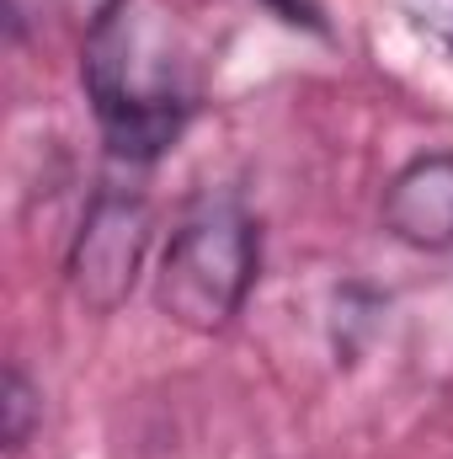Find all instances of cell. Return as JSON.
<instances>
[{"label": "cell", "instance_id": "obj_7", "mask_svg": "<svg viewBox=\"0 0 453 459\" xmlns=\"http://www.w3.org/2000/svg\"><path fill=\"white\" fill-rule=\"evenodd\" d=\"M54 5H59V16H64V22H70L81 38H86L97 22H107V16H113L123 0H54Z\"/></svg>", "mask_w": 453, "mask_h": 459}, {"label": "cell", "instance_id": "obj_3", "mask_svg": "<svg viewBox=\"0 0 453 459\" xmlns=\"http://www.w3.org/2000/svg\"><path fill=\"white\" fill-rule=\"evenodd\" d=\"M150 230H155V220H150L144 193L117 187V182H102L91 193V204L81 214V230L70 240V256H64L70 289H75V299L86 310H97V316L123 310V299L139 283Z\"/></svg>", "mask_w": 453, "mask_h": 459}, {"label": "cell", "instance_id": "obj_2", "mask_svg": "<svg viewBox=\"0 0 453 459\" xmlns=\"http://www.w3.org/2000/svg\"><path fill=\"white\" fill-rule=\"evenodd\" d=\"M256 267H261V230L251 220V209L235 193L203 198L171 230V240L160 251L155 305L182 332L219 337L245 310V299L256 289Z\"/></svg>", "mask_w": 453, "mask_h": 459}, {"label": "cell", "instance_id": "obj_5", "mask_svg": "<svg viewBox=\"0 0 453 459\" xmlns=\"http://www.w3.org/2000/svg\"><path fill=\"white\" fill-rule=\"evenodd\" d=\"M38 417H43V401H38L27 368L11 363V368H5V390H0V438H5V455H21V449H27Z\"/></svg>", "mask_w": 453, "mask_h": 459}, {"label": "cell", "instance_id": "obj_4", "mask_svg": "<svg viewBox=\"0 0 453 459\" xmlns=\"http://www.w3.org/2000/svg\"><path fill=\"white\" fill-rule=\"evenodd\" d=\"M379 220L411 251H453V150L406 160L384 187Z\"/></svg>", "mask_w": 453, "mask_h": 459}, {"label": "cell", "instance_id": "obj_6", "mask_svg": "<svg viewBox=\"0 0 453 459\" xmlns=\"http://www.w3.org/2000/svg\"><path fill=\"white\" fill-rule=\"evenodd\" d=\"M400 5L422 32H432L443 48H453V0H400Z\"/></svg>", "mask_w": 453, "mask_h": 459}, {"label": "cell", "instance_id": "obj_8", "mask_svg": "<svg viewBox=\"0 0 453 459\" xmlns=\"http://www.w3.org/2000/svg\"><path fill=\"white\" fill-rule=\"evenodd\" d=\"M267 5H272L288 27H310V32H321V27H326V22H321V11H315L310 0H267Z\"/></svg>", "mask_w": 453, "mask_h": 459}, {"label": "cell", "instance_id": "obj_1", "mask_svg": "<svg viewBox=\"0 0 453 459\" xmlns=\"http://www.w3.org/2000/svg\"><path fill=\"white\" fill-rule=\"evenodd\" d=\"M81 86L117 160H160L198 108L192 54L160 0H123L81 38Z\"/></svg>", "mask_w": 453, "mask_h": 459}]
</instances>
